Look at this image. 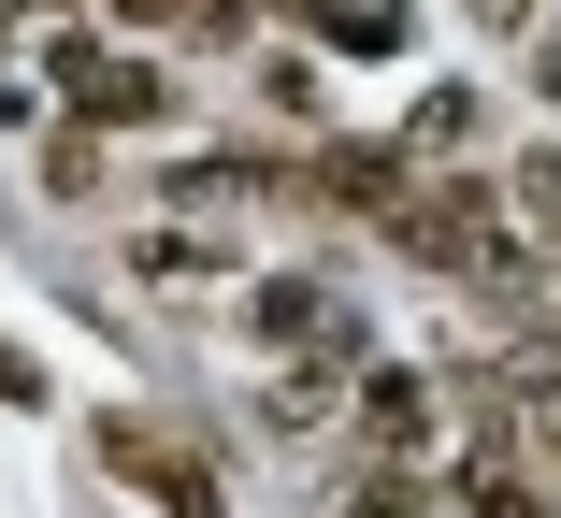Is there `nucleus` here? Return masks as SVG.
<instances>
[{
    "mask_svg": "<svg viewBox=\"0 0 561 518\" xmlns=\"http://www.w3.org/2000/svg\"><path fill=\"white\" fill-rule=\"evenodd\" d=\"M288 15L346 30V58H389V44H403V0H288Z\"/></svg>",
    "mask_w": 561,
    "mask_h": 518,
    "instance_id": "obj_1",
    "label": "nucleus"
},
{
    "mask_svg": "<svg viewBox=\"0 0 561 518\" xmlns=\"http://www.w3.org/2000/svg\"><path fill=\"white\" fill-rule=\"evenodd\" d=\"M461 518H533V490H518V475H476V490H461Z\"/></svg>",
    "mask_w": 561,
    "mask_h": 518,
    "instance_id": "obj_3",
    "label": "nucleus"
},
{
    "mask_svg": "<svg viewBox=\"0 0 561 518\" xmlns=\"http://www.w3.org/2000/svg\"><path fill=\"white\" fill-rule=\"evenodd\" d=\"M360 433H375V447H432V403H417V375H375V389H360Z\"/></svg>",
    "mask_w": 561,
    "mask_h": 518,
    "instance_id": "obj_2",
    "label": "nucleus"
}]
</instances>
